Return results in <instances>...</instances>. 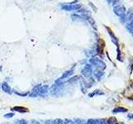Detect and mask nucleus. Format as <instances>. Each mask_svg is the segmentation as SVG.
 Here are the masks:
<instances>
[{
    "label": "nucleus",
    "mask_w": 133,
    "mask_h": 124,
    "mask_svg": "<svg viewBox=\"0 0 133 124\" xmlns=\"http://www.w3.org/2000/svg\"><path fill=\"white\" fill-rule=\"evenodd\" d=\"M12 110L17 111V112H18V113H28V109L23 107H12Z\"/></svg>",
    "instance_id": "obj_1"
},
{
    "label": "nucleus",
    "mask_w": 133,
    "mask_h": 124,
    "mask_svg": "<svg viewBox=\"0 0 133 124\" xmlns=\"http://www.w3.org/2000/svg\"><path fill=\"white\" fill-rule=\"evenodd\" d=\"M2 89H3V90L4 91V92L7 93V94H11L12 93V89L10 88V86L8 85L7 83H3V84H2Z\"/></svg>",
    "instance_id": "obj_2"
},
{
    "label": "nucleus",
    "mask_w": 133,
    "mask_h": 124,
    "mask_svg": "<svg viewBox=\"0 0 133 124\" xmlns=\"http://www.w3.org/2000/svg\"><path fill=\"white\" fill-rule=\"evenodd\" d=\"M62 9L66 10V11H70V10H73V9H76L77 7L74 6V5H66V4H62L61 6Z\"/></svg>",
    "instance_id": "obj_3"
},
{
    "label": "nucleus",
    "mask_w": 133,
    "mask_h": 124,
    "mask_svg": "<svg viewBox=\"0 0 133 124\" xmlns=\"http://www.w3.org/2000/svg\"><path fill=\"white\" fill-rule=\"evenodd\" d=\"M14 113H8V114H5L4 115V118H12L14 117Z\"/></svg>",
    "instance_id": "obj_4"
},
{
    "label": "nucleus",
    "mask_w": 133,
    "mask_h": 124,
    "mask_svg": "<svg viewBox=\"0 0 133 124\" xmlns=\"http://www.w3.org/2000/svg\"><path fill=\"white\" fill-rule=\"evenodd\" d=\"M69 74H70V71H68V72H66V73H65V74H63V75L62 76V78H61V79H64V78H66V76H68Z\"/></svg>",
    "instance_id": "obj_5"
},
{
    "label": "nucleus",
    "mask_w": 133,
    "mask_h": 124,
    "mask_svg": "<svg viewBox=\"0 0 133 124\" xmlns=\"http://www.w3.org/2000/svg\"><path fill=\"white\" fill-rule=\"evenodd\" d=\"M18 124H27V122L24 121V120H21V121L18 122Z\"/></svg>",
    "instance_id": "obj_6"
}]
</instances>
